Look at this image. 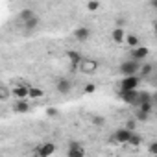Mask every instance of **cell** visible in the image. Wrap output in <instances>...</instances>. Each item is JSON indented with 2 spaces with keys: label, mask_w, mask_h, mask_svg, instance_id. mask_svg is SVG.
<instances>
[{
  "label": "cell",
  "mask_w": 157,
  "mask_h": 157,
  "mask_svg": "<svg viewBox=\"0 0 157 157\" xmlns=\"http://www.w3.org/2000/svg\"><path fill=\"white\" fill-rule=\"evenodd\" d=\"M140 65H142V63H139V61H133V59H124V61L118 65V72L122 74V78H126V76H139Z\"/></svg>",
  "instance_id": "obj_1"
},
{
  "label": "cell",
  "mask_w": 157,
  "mask_h": 157,
  "mask_svg": "<svg viewBox=\"0 0 157 157\" xmlns=\"http://www.w3.org/2000/svg\"><path fill=\"white\" fill-rule=\"evenodd\" d=\"M22 26H24L26 32H35V30L41 26V19H39V15H33L32 19H28L26 22H22Z\"/></svg>",
  "instance_id": "obj_13"
},
{
  "label": "cell",
  "mask_w": 157,
  "mask_h": 157,
  "mask_svg": "<svg viewBox=\"0 0 157 157\" xmlns=\"http://www.w3.org/2000/svg\"><path fill=\"white\" fill-rule=\"evenodd\" d=\"M124 37H126V32H124V28L117 26V28H113V30H111V39H113V43H117V44H122V43H124Z\"/></svg>",
  "instance_id": "obj_14"
},
{
  "label": "cell",
  "mask_w": 157,
  "mask_h": 157,
  "mask_svg": "<svg viewBox=\"0 0 157 157\" xmlns=\"http://www.w3.org/2000/svg\"><path fill=\"white\" fill-rule=\"evenodd\" d=\"M124 43H126V44H128L131 50L142 44V43H140V39H139V35H135V33H126V37H124Z\"/></svg>",
  "instance_id": "obj_17"
},
{
  "label": "cell",
  "mask_w": 157,
  "mask_h": 157,
  "mask_svg": "<svg viewBox=\"0 0 157 157\" xmlns=\"http://www.w3.org/2000/svg\"><path fill=\"white\" fill-rule=\"evenodd\" d=\"M33 15H37V13H35L33 10H30V8H26V10H22V11L19 13V19H21L22 22H26V21H28V19H32Z\"/></svg>",
  "instance_id": "obj_21"
},
{
  "label": "cell",
  "mask_w": 157,
  "mask_h": 157,
  "mask_svg": "<svg viewBox=\"0 0 157 157\" xmlns=\"http://www.w3.org/2000/svg\"><path fill=\"white\" fill-rule=\"evenodd\" d=\"M153 70H155V67H153L151 63H142V65H140V70H139V78H140V80L150 78V76L153 74Z\"/></svg>",
  "instance_id": "obj_16"
},
{
  "label": "cell",
  "mask_w": 157,
  "mask_h": 157,
  "mask_svg": "<svg viewBox=\"0 0 157 157\" xmlns=\"http://www.w3.org/2000/svg\"><path fill=\"white\" fill-rule=\"evenodd\" d=\"M67 157H85V146L78 140H70L67 148Z\"/></svg>",
  "instance_id": "obj_4"
},
{
  "label": "cell",
  "mask_w": 157,
  "mask_h": 157,
  "mask_svg": "<svg viewBox=\"0 0 157 157\" xmlns=\"http://www.w3.org/2000/svg\"><path fill=\"white\" fill-rule=\"evenodd\" d=\"M46 115H48V117H56V115H57V109H54V107H48V109H46Z\"/></svg>",
  "instance_id": "obj_29"
},
{
  "label": "cell",
  "mask_w": 157,
  "mask_h": 157,
  "mask_svg": "<svg viewBox=\"0 0 157 157\" xmlns=\"http://www.w3.org/2000/svg\"><path fill=\"white\" fill-rule=\"evenodd\" d=\"M148 56H150V48L144 46V44H140V46H137V48L131 50V59H133V61L144 63V59H146Z\"/></svg>",
  "instance_id": "obj_7"
},
{
  "label": "cell",
  "mask_w": 157,
  "mask_h": 157,
  "mask_svg": "<svg viewBox=\"0 0 157 157\" xmlns=\"http://www.w3.org/2000/svg\"><path fill=\"white\" fill-rule=\"evenodd\" d=\"M0 85H2V83H0Z\"/></svg>",
  "instance_id": "obj_30"
},
{
  "label": "cell",
  "mask_w": 157,
  "mask_h": 157,
  "mask_svg": "<svg viewBox=\"0 0 157 157\" xmlns=\"http://www.w3.org/2000/svg\"><path fill=\"white\" fill-rule=\"evenodd\" d=\"M96 91V85L94 83H87V85H83V93L85 94H93Z\"/></svg>",
  "instance_id": "obj_24"
},
{
  "label": "cell",
  "mask_w": 157,
  "mask_h": 157,
  "mask_svg": "<svg viewBox=\"0 0 157 157\" xmlns=\"http://www.w3.org/2000/svg\"><path fill=\"white\" fill-rule=\"evenodd\" d=\"M87 10L89 11H98L100 10V2H87Z\"/></svg>",
  "instance_id": "obj_27"
},
{
  "label": "cell",
  "mask_w": 157,
  "mask_h": 157,
  "mask_svg": "<svg viewBox=\"0 0 157 157\" xmlns=\"http://www.w3.org/2000/svg\"><path fill=\"white\" fill-rule=\"evenodd\" d=\"M140 144H142V135H139L137 131H133L131 137H129V140H128V146L137 148V146H140Z\"/></svg>",
  "instance_id": "obj_19"
},
{
  "label": "cell",
  "mask_w": 157,
  "mask_h": 157,
  "mask_svg": "<svg viewBox=\"0 0 157 157\" xmlns=\"http://www.w3.org/2000/svg\"><path fill=\"white\" fill-rule=\"evenodd\" d=\"M56 150H57L56 142H43L37 146L35 151H37V157H52L56 153Z\"/></svg>",
  "instance_id": "obj_5"
},
{
  "label": "cell",
  "mask_w": 157,
  "mask_h": 157,
  "mask_svg": "<svg viewBox=\"0 0 157 157\" xmlns=\"http://www.w3.org/2000/svg\"><path fill=\"white\" fill-rule=\"evenodd\" d=\"M11 94H13L17 100H28V94H30V85L21 83V85H17V87H13V89H11Z\"/></svg>",
  "instance_id": "obj_10"
},
{
  "label": "cell",
  "mask_w": 157,
  "mask_h": 157,
  "mask_svg": "<svg viewBox=\"0 0 157 157\" xmlns=\"http://www.w3.org/2000/svg\"><path fill=\"white\" fill-rule=\"evenodd\" d=\"M78 68H80L82 74H94L98 70V61L93 59V57H83L82 63L78 65Z\"/></svg>",
  "instance_id": "obj_3"
},
{
  "label": "cell",
  "mask_w": 157,
  "mask_h": 157,
  "mask_svg": "<svg viewBox=\"0 0 157 157\" xmlns=\"http://www.w3.org/2000/svg\"><path fill=\"white\" fill-rule=\"evenodd\" d=\"M93 124H94V126H104V124H105V118H104L102 115H98V117H93Z\"/></svg>",
  "instance_id": "obj_25"
},
{
  "label": "cell",
  "mask_w": 157,
  "mask_h": 157,
  "mask_svg": "<svg viewBox=\"0 0 157 157\" xmlns=\"http://www.w3.org/2000/svg\"><path fill=\"white\" fill-rule=\"evenodd\" d=\"M30 102L28 100H17L15 104H13V111L15 113H19V115H24V113H28L30 111Z\"/></svg>",
  "instance_id": "obj_15"
},
{
  "label": "cell",
  "mask_w": 157,
  "mask_h": 157,
  "mask_svg": "<svg viewBox=\"0 0 157 157\" xmlns=\"http://www.w3.org/2000/svg\"><path fill=\"white\" fill-rule=\"evenodd\" d=\"M43 96H44V91H43L41 87H30V94H28V98L39 100V98H43Z\"/></svg>",
  "instance_id": "obj_20"
},
{
  "label": "cell",
  "mask_w": 157,
  "mask_h": 157,
  "mask_svg": "<svg viewBox=\"0 0 157 157\" xmlns=\"http://www.w3.org/2000/svg\"><path fill=\"white\" fill-rule=\"evenodd\" d=\"M67 57H68V59H70V63H72V65H76V67L80 65V63H82V59H83V56L78 52V50H68V52H67Z\"/></svg>",
  "instance_id": "obj_18"
},
{
  "label": "cell",
  "mask_w": 157,
  "mask_h": 157,
  "mask_svg": "<svg viewBox=\"0 0 157 157\" xmlns=\"http://www.w3.org/2000/svg\"><path fill=\"white\" fill-rule=\"evenodd\" d=\"M72 82L68 80V78H59V80L56 82V91L59 93V94H63V96H67L70 91H72Z\"/></svg>",
  "instance_id": "obj_8"
},
{
  "label": "cell",
  "mask_w": 157,
  "mask_h": 157,
  "mask_svg": "<svg viewBox=\"0 0 157 157\" xmlns=\"http://www.w3.org/2000/svg\"><path fill=\"white\" fill-rule=\"evenodd\" d=\"M89 37H91V28L89 26H78L74 30V39L78 43H85V41H89Z\"/></svg>",
  "instance_id": "obj_9"
},
{
  "label": "cell",
  "mask_w": 157,
  "mask_h": 157,
  "mask_svg": "<svg viewBox=\"0 0 157 157\" xmlns=\"http://www.w3.org/2000/svg\"><path fill=\"white\" fill-rule=\"evenodd\" d=\"M142 104H155V96H153L150 91H139L135 107H137V105H142Z\"/></svg>",
  "instance_id": "obj_12"
},
{
  "label": "cell",
  "mask_w": 157,
  "mask_h": 157,
  "mask_svg": "<svg viewBox=\"0 0 157 157\" xmlns=\"http://www.w3.org/2000/svg\"><path fill=\"white\" fill-rule=\"evenodd\" d=\"M135 126H137V120H135V118H131V120H128V122H126V126H124V128H126L128 131H135Z\"/></svg>",
  "instance_id": "obj_26"
},
{
  "label": "cell",
  "mask_w": 157,
  "mask_h": 157,
  "mask_svg": "<svg viewBox=\"0 0 157 157\" xmlns=\"http://www.w3.org/2000/svg\"><path fill=\"white\" fill-rule=\"evenodd\" d=\"M131 133H133V131H128L126 128H118V129L111 135V140H113V142H117V144H128V140H129Z\"/></svg>",
  "instance_id": "obj_6"
},
{
  "label": "cell",
  "mask_w": 157,
  "mask_h": 157,
  "mask_svg": "<svg viewBox=\"0 0 157 157\" xmlns=\"http://www.w3.org/2000/svg\"><path fill=\"white\" fill-rule=\"evenodd\" d=\"M148 150H150V153H151V155H155V153H157V142H150Z\"/></svg>",
  "instance_id": "obj_28"
},
{
  "label": "cell",
  "mask_w": 157,
  "mask_h": 157,
  "mask_svg": "<svg viewBox=\"0 0 157 157\" xmlns=\"http://www.w3.org/2000/svg\"><path fill=\"white\" fill-rule=\"evenodd\" d=\"M10 94H11L10 87H6V85H0V100H8V98H10Z\"/></svg>",
  "instance_id": "obj_23"
},
{
  "label": "cell",
  "mask_w": 157,
  "mask_h": 157,
  "mask_svg": "<svg viewBox=\"0 0 157 157\" xmlns=\"http://www.w3.org/2000/svg\"><path fill=\"white\" fill-rule=\"evenodd\" d=\"M135 120L146 122V120H150V115H148V113H142L140 109H137V107H135Z\"/></svg>",
  "instance_id": "obj_22"
},
{
  "label": "cell",
  "mask_w": 157,
  "mask_h": 157,
  "mask_svg": "<svg viewBox=\"0 0 157 157\" xmlns=\"http://www.w3.org/2000/svg\"><path fill=\"white\" fill-rule=\"evenodd\" d=\"M140 82L142 80H140L139 76H126V78L120 80L118 87H120V91H137L139 85H140Z\"/></svg>",
  "instance_id": "obj_2"
},
{
  "label": "cell",
  "mask_w": 157,
  "mask_h": 157,
  "mask_svg": "<svg viewBox=\"0 0 157 157\" xmlns=\"http://www.w3.org/2000/svg\"><path fill=\"white\" fill-rule=\"evenodd\" d=\"M137 94H139V89H137V91H118V98H120L124 104H128V105H135Z\"/></svg>",
  "instance_id": "obj_11"
}]
</instances>
